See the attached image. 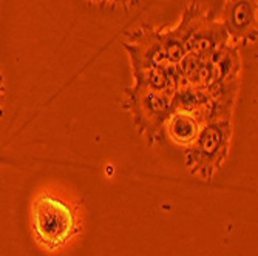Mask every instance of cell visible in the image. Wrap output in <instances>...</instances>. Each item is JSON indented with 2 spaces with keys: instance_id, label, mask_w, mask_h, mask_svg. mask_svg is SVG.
Returning a JSON list of instances; mask_svg holds the SVG:
<instances>
[{
  "instance_id": "obj_2",
  "label": "cell",
  "mask_w": 258,
  "mask_h": 256,
  "mask_svg": "<svg viewBox=\"0 0 258 256\" xmlns=\"http://www.w3.org/2000/svg\"><path fill=\"white\" fill-rule=\"evenodd\" d=\"M232 122L214 121L201 127L195 142L185 151V167L190 175L210 181L229 156Z\"/></svg>"
},
{
  "instance_id": "obj_8",
  "label": "cell",
  "mask_w": 258,
  "mask_h": 256,
  "mask_svg": "<svg viewBox=\"0 0 258 256\" xmlns=\"http://www.w3.org/2000/svg\"><path fill=\"white\" fill-rule=\"evenodd\" d=\"M201 127L203 124L195 114L185 111H172L162 128L164 141L167 139L173 145L189 148L195 142Z\"/></svg>"
},
{
  "instance_id": "obj_4",
  "label": "cell",
  "mask_w": 258,
  "mask_h": 256,
  "mask_svg": "<svg viewBox=\"0 0 258 256\" xmlns=\"http://www.w3.org/2000/svg\"><path fill=\"white\" fill-rule=\"evenodd\" d=\"M122 46L128 54L132 71L155 66L166 68L173 65L164 53L159 28L150 25L139 27L127 34V40L122 43Z\"/></svg>"
},
{
  "instance_id": "obj_6",
  "label": "cell",
  "mask_w": 258,
  "mask_h": 256,
  "mask_svg": "<svg viewBox=\"0 0 258 256\" xmlns=\"http://www.w3.org/2000/svg\"><path fill=\"white\" fill-rule=\"evenodd\" d=\"M204 14L206 10L195 0V2L185 7L182 17L175 28H159V37L164 53L172 63H178L185 56V45L198 28Z\"/></svg>"
},
{
  "instance_id": "obj_12",
  "label": "cell",
  "mask_w": 258,
  "mask_h": 256,
  "mask_svg": "<svg viewBox=\"0 0 258 256\" xmlns=\"http://www.w3.org/2000/svg\"><path fill=\"white\" fill-rule=\"evenodd\" d=\"M90 5H96V7H113L111 0H85Z\"/></svg>"
},
{
  "instance_id": "obj_11",
  "label": "cell",
  "mask_w": 258,
  "mask_h": 256,
  "mask_svg": "<svg viewBox=\"0 0 258 256\" xmlns=\"http://www.w3.org/2000/svg\"><path fill=\"white\" fill-rule=\"evenodd\" d=\"M5 95H7V88H5V80H4V76L0 74V118L4 116V99H5Z\"/></svg>"
},
{
  "instance_id": "obj_10",
  "label": "cell",
  "mask_w": 258,
  "mask_h": 256,
  "mask_svg": "<svg viewBox=\"0 0 258 256\" xmlns=\"http://www.w3.org/2000/svg\"><path fill=\"white\" fill-rule=\"evenodd\" d=\"M139 2H141V0H111V5L124 8V10H128L132 7H136Z\"/></svg>"
},
{
  "instance_id": "obj_5",
  "label": "cell",
  "mask_w": 258,
  "mask_h": 256,
  "mask_svg": "<svg viewBox=\"0 0 258 256\" xmlns=\"http://www.w3.org/2000/svg\"><path fill=\"white\" fill-rule=\"evenodd\" d=\"M256 0H226L221 13V25L233 43H252L258 36Z\"/></svg>"
},
{
  "instance_id": "obj_9",
  "label": "cell",
  "mask_w": 258,
  "mask_h": 256,
  "mask_svg": "<svg viewBox=\"0 0 258 256\" xmlns=\"http://www.w3.org/2000/svg\"><path fill=\"white\" fill-rule=\"evenodd\" d=\"M132 74L135 79L133 87L153 91H164L169 95V66L135 69V71H132Z\"/></svg>"
},
{
  "instance_id": "obj_13",
  "label": "cell",
  "mask_w": 258,
  "mask_h": 256,
  "mask_svg": "<svg viewBox=\"0 0 258 256\" xmlns=\"http://www.w3.org/2000/svg\"><path fill=\"white\" fill-rule=\"evenodd\" d=\"M0 74H2V73H0Z\"/></svg>"
},
{
  "instance_id": "obj_3",
  "label": "cell",
  "mask_w": 258,
  "mask_h": 256,
  "mask_svg": "<svg viewBox=\"0 0 258 256\" xmlns=\"http://www.w3.org/2000/svg\"><path fill=\"white\" fill-rule=\"evenodd\" d=\"M122 108L130 113L133 125L149 145L164 141L162 128L172 113V98L164 91L128 87L124 91Z\"/></svg>"
},
{
  "instance_id": "obj_1",
  "label": "cell",
  "mask_w": 258,
  "mask_h": 256,
  "mask_svg": "<svg viewBox=\"0 0 258 256\" xmlns=\"http://www.w3.org/2000/svg\"><path fill=\"white\" fill-rule=\"evenodd\" d=\"M31 227L37 244L50 251L63 247L79 231L75 208L48 193H42L34 199Z\"/></svg>"
},
{
  "instance_id": "obj_7",
  "label": "cell",
  "mask_w": 258,
  "mask_h": 256,
  "mask_svg": "<svg viewBox=\"0 0 258 256\" xmlns=\"http://www.w3.org/2000/svg\"><path fill=\"white\" fill-rule=\"evenodd\" d=\"M227 40L230 39L226 34L221 22L215 19L212 11H206L198 28L185 45V54H192L195 57L209 60L218 46H221Z\"/></svg>"
}]
</instances>
